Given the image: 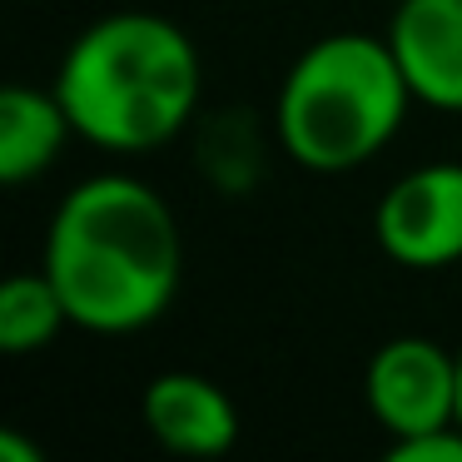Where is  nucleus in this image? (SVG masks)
<instances>
[{
  "instance_id": "obj_1",
  "label": "nucleus",
  "mask_w": 462,
  "mask_h": 462,
  "mask_svg": "<svg viewBox=\"0 0 462 462\" xmlns=\"http://www.w3.org/2000/svg\"><path fill=\"white\" fill-rule=\"evenodd\" d=\"M174 209L130 174L85 180L60 199L45 234V263L70 323L90 333H134L154 323L180 289Z\"/></svg>"
},
{
  "instance_id": "obj_2",
  "label": "nucleus",
  "mask_w": 462,
  "mask_h": 462,
  "mask_svg": "<svg viewBox=\"0 0 462 462\" xmlns=\"http://www.w3.org/2000/svg\"><path fill=\"white\" fill-rule=\"evenodd\" d=\"M55 95L80 140L110 154L160 150L199 110V51L164 15L115 11L75 35Z\"/></svg>"
},
{
  "instance_id": "obj_3",
  "label": "nucleus",
  "mask_w": 462,
  "mask_h": 462,
  "mask_svg": "<svg viewBox=\"0 0 462 462\" xmlns=\"http://www.w3.org/2000/svg\"><path fill=\"white\" fill-rule=\"evenodd\" d=\"M412 90L378 35H323L279 85V144L313 174L368 164L408 120Z\"/></svg>"
},
{
  "instance_id": "obj_4",
  "label": "nucleus",
  "mask_w": 462,
  "mask_h": 462,
  "mask_svg": "<svg viewBox=\"0 0 462 462\" xmlns=\"http://www.w3.org/2000/svg\"><path fill=\"white\" fill-rule=\"evenodd\" d=\"M373 239L412 273L462 263V164L442 160L402 174L373 209Z\"/></svg>"
},
{
  "instance_id": "obj_5",
  "label": "nucleus",
  "mask_w": 462,
  "mask_h": 462,
  "mask_svg": "<svg viewBox=\"0 0 462 462\" xmlns=\"http://www.w3.org/2000/svg\"><path fill=\"white\" fill-rule=\"evenodd\" d=\"M363 398H368L378 428L388 432V442L448 428V422H457V353H448L422 333L388 338L368 358Z\"/></svg>"
},
{
  "instance_id": "obj_6",
  "label": "nucleus",
  "mask_w": 462,
  "mask_h": 462,
  "mask_svg": "<svg viewBox=\"0 0 462 462\" xmlns=\"http://www.w3.org/2000/svg\"><path fill=\"white\" fill-rule=\"evenodd\" d=\"M383 41L412 100L462 115V0H398Z\"/></svg>"
},
{
  "instance_id": "obj_7",
  "label": "nucleus",
  "mask_w": 462,
  "mask_h": 462,
  "mask_svg": "<svg viewBox=\"0 0 462 462\" xmlns=\"http://www.w3.org/2000/svg\"><path fill=\"white\" fill-rule=\"evenodd\" d=\"M140 418L160 448L180 457H224L239 442V408L214 378L174 368L150 378L140 398Z\"/></svg>"
},
{
  "instance_id": "obj_8",
  "label": "nucleus",
  "mask_w": 462,
  "mask_h": 462,
  "mask_svg": "<svg viewBox=\"0 0 462 462\" xmlns=\"http://www.w3.org/2000/svg\"><path fill=\"white\" fill-rule=\"evenodd\" d=\"M75 134L60 95L35 85H5L0 90V184H31L60 160L65 140Z\"/></svg>"
},
{
  "instance_id": "obj_9",
  "label": "nucleus",
  "mask_w": 462,
  "mask_h": 462,
  "mask_svg": "<svg viewBox=\"0 0 462 462\" xmlns=\"http://www.w3.org/2000/svg\"><path fill=\"white\" fill-rule=\"evenodd\" d=\"M65 323H70V309L45 269L11 273L0 283V353L25 358V353L51 348Z\"/></svg>"
},
{
  "instance_id": "obj_10",
  "label": "nucleus",
  "mask_w": 462,
  "mask_h": 462,
  "mask_svg": "<svg viewBox=\"0 0 462 462\" xmlns=\"http://www.w3.org/2000/svg\"><path fill=\"white\" fill-rule=\"evenodd\" d=\"M388 462H462V428H428L412 438H393L388 442Z\"/></svg>"
},
{
  "instance_id": "obj_11",
  "label": "nucleus",
  "mask_w": 462,
  "mask_h": 462,
  "mask_svg": "<svg viewBox=\"0 0 462 462\" xmlns=\"http://www.w3.org/2000/svg\"><path fill=\"white\" fill-rule=\"evenodd\" d=\"M0 462H45V452L35 442H25L15 428H5L0 432Z\"/></svg>"
},
{
  "instance_id": "obj_12",
  "label": "nucleus",
  "mask_w": 462,
  "mask_h": 462,
  "mask_svg": "<svg viewBox=\"0 0 462 462\" xmlns=\"http://www.w3.org/2000/svg\"><path fill=\"white\" fill-rule=\"evenodd\" d=\"M457 428H462V353H457Z\"/></svg>"
}]
</instances>
